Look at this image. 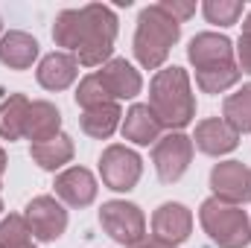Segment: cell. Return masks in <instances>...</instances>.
<instances>
[{
	"label": "cell",
	"mask_w": 251,
	"mask_h": 248,
	"mask_svg": "<svg viewBox=\"0 0 251 248\" xmlns=\"http://www.w3.org/2000/svg\"><path fill=\"white\" fill-rule=\"evenodd\" d=\"M190 161H193V137H187L184 131H170V134L158 137L152 164L164 184H176L187 173Z\"/></svg>",
	"instance_id": "6"
},
{
	"label": "cell",
	"mask_w": 251,
	"mask_h": 248,
	"mask_svg": "<svg viewBox=\"0 0 251 248\" xmlns=\"http://www.w3.org/2000/svg\"><path fill=\"white\" fill-rule=\"evenodd\" d=\"M114 38H117V15L102 3L82 6V32H79V44L73 50L79 64L97 67V64L111 62Z\"/></svg>",
	"instance_id": "3"
},
{
	"label": "cell",
	"mask_w": 251,
	"mask_h": 248,
	"mask_svg": "<svg viewBox=\"0 0 251 248\" xmlns=\"http://www.w3.org/2000/svg\"><path fill=\"white\" fill-rule=\"evenodd\" d=\"M29 155H32V161H35L41 170L56 173L59 167L70 164V158H73V140H70L67 134H59V137H53V140H47V143L32 146Z\"/></svg>",
	"instance_id": "21"
},
{
	"label": "cell",
	"mask_w": 251,
	"mask_h": 248,
	"mask_svg": "<svg viewBox=\"0 0 251 248\" xmlns=\"http://www.w3.org/2000/svg\"><path fill=\"white\" fill-rule=\"evenodd\" d=\"M35 76H38L41 88H47V91H64L79 76V62L70 53H50V56L41 59Z\"/></svg>",
	"instance_id": "15"
},
{
	"label": "cell",
	"mask_w": 251,
	"mask_h": 248,
	"mask_svg": "<svg viewBox=\"0 0 251 248\" xmlns=\"http://www.w3.org/2000/svg\"><path fill=\"white\" fill-rule=\"evenodd\" d=\"M97 79L105 85V91L111 94V99H131L140 94L143 88V79L140 73L126 62V59H111V62L102 64V70H97Z\"/></svg>",
	"instance_id": "13"
},
{
	"label": "cell",
	"mask_w": 251,
	"mask_h": 248,
	"mask_svg": "<svg viewBox=\"0 0 251 248\" xmlns=\"http://www.w3.org/2000/svg\"><path fill=\"white\" fill-rule=\"evenodd\" d=\"M29 231L35 240L41 243H53L59 240L67 228V210L53 198V196H35L29 204H26V213H24Z\"/></svg>",
	"instance_id": "8"
},
{
	"label": "cell",
	"mask_w": 251,
	"mask_h": 248,
	"mask_svg": "<svg viewBox=\"0 0 251 248\" xmlns=\"http://www.w3.org/2000/svg\"><path fill=\"white\" fill-rule=\"evenodd\" d=\"M193 231V213L178 201H164L152 216V237L164 248L181 246Z\"/></svg>",
	"instance_id": "9"
},
{
	"label": "cell",
	"mask_w": 251,
	"mask_h": 248,
	"mask_svg": "<svg viewBox=\"0 0 251 248\" xmlns=\"http://www.w3.org/2000/svg\"><path fill=\"white\" fill-rule=\"evenodd\" d=\"M243 9L246 6L240 0H204V6H201L204 18L210 24H216V26H234L240 21Z\"/></svg>",
	"instance_id": "26"
},
{
	"label": "cell",
	"mask_w": 251,
	"mask_h": 248,
	"mask_svg": "<svg viewBox=\"0 0 251 248\" xmlns=\"http://www.w3.org/2000/svg\"><path fill=\"white\" fill-rule=\"evenodd\" d=\"M59 128H62V114H59V108H56L53 102H44V99L29 102V114H26V131H24V137H29L32 146L59 137V134H62Z\"/></svg>",
	"instance_id": "16"
},
{
	"label": "cell",
	"mask_w": 251,
	"mask_h": 248,
	"mask_svg": "<svg viewBox=\"0 0 251 248\" xmlns=\"http://www.w3.org/2000/svg\"><path fill=\"white\" fill-rule=\"evenodd\" d=\"M164 131V125L158 123V117L152 114L149 105H131L126 111L123 120V137L137 143V146H149V143H158V134Z\"/></svg>",
	"instance_id": "18"
},
{
	"label": "cell",
	"mask_w": 251,
	"mask_h": 248,
	"mask_svg": "<svg viewBox=\"0 0 251 248\" xmlns=\"http://www.w3.org/2000/svg\"><path fill=\"white\" fill-rule=\"evenodd\" d=\"M56 196L70 207H88L97 198V178L85 167H70L56 175Z\"/></svg>",
	"instance_id": "12"
},
{
	"label": "cell",
	"mask_w": 251,
	"mask_h": 248,
	"mask_svg": "<svg viewBox=\"0 0 251 248\" xmlns=\"http://www.w3.org/2000/svg\"><path fill=\"white\" fill-rule=\"evenodd\" d=\"M210 187L219 201L228 204L251 201V170L240 161H222L210 170Z\"/></svg>",
	"instance_id": "10"
},
{
	"label": "cell",
	"mask_w": 251,
	"mask_h": 248,
	"mask_svg": "<svg viewBox=\"0 0 251 248\" xmlns=\"http://www.w3.org/2000/svg\"><path fill=\"white\" fill-rule=\"evenodd\" d=\"M140 173H143V161L134 149L128 146H108L100 158V175H102V184L114 193H128L134 190V184L140 181Z\"/></svg>",
	"instance_id": "7"
},
{
	"label": "cell",
	"mask_w": 251,
	"mask_h": 248,
	"mask_svg": "<svg viewBox=\"0 0 251 248\" xmlns=\"http://www.w3.org/2000/svg\"><path fill=\"white\" fill-rule=\"evenodd\" d=\"M193 143L204 152V155H228L237 149L240 143V134L219 117H210V120H201L196 125V134H193Z\"/></svg>",
	"instance_id": "14"
},
{
	"label": "cell",
	"mask_w": 251,
	"mask_h": 248,
	"mask_svg": "<svg viewBox=\"0 0 251 248\" xmlns=\"http://www.w3.org/2000/svg\"><path fill=\"white\" fill-rule=\"evenodd\" d=\"M199 222L219 248H246L251 243V219L246 216V210H240L237 204L219 201L216 196L201 201Z\"/></svg>",
	"instance_id": "4"
},
{
	"label": "cell",
	"mask_w": 251,
	"mask_h": 248,
	"mask_svg": "<svg viewBox=\"0 0 251 248\" xmlns=\"http://www.w3.org/2000/svg\"><path fill=\"white\" fill-rule=\"evenodd\" d=\"M0 29H3V21H0Z\"/></svg>",
	"instance_id": "33"
},
{
	"label": "cell",
	"mask_w": 251,
	"mask_h": 248,
	"mask_svg": "<svg viewBox=\"0 0 251 248\" xmlns=\"http://www.w3.org/2000/svg\"><path fill=\"white\" fill-rule=\"evenodd\" d=\"M3 173H6V152L0 149V181H3Z\"/></svg>",
	"instance_id": "31"
},
{
	"label": "cell",
	"mask_w": 251,
	"mask_h": 248,
	"mask_svg": "<svg viewBox=\"0 0 251 248\" xmlns=\"http://www.w3.org/2000/svg\"><path fill=\"white\" fill-rule=\"evenodd\" d=\"M134 248H164V246H158V243H140V246H134Z\"/></svg>",
	"instance_id": "32"
},
{
	"label": "cell",
	"mask_w": 251,
	"mask_h": 248,
	"mask_svg": "<svg viewBox=\"0 0 251 248\" xmlns=\"http://www.w3.org/2000/svg\"><path fill=\"white\" fill-rule=\"evenodd\" d=\"M222 114H225V123L231 125L237 134L251 131V85H243L237 94L225 97Z\"/></svg>",
	"instance_id": "22"
},
{
	"label": "cell",
	"mask_w": 251,
	"mask_h": 248,
	"mask_svg": "<svg viewBox=\"0 0 251 248\" xmlns=\"http://www.w3.org/2000/svg\"><path fill=\"white\" fill-rule=\"evenodd\" d=\"M82 32V9H64L53 24V41L64 50H76Z\"/></svg>",
	"instance_id": "24"
},
{
	"label": "cell",
	"mask_w": 251,
	"mask_h": 248,
	"mask_svg": "<svg viewBox=\"0 0 251 248\" xmlns=\"http://www.w3.org/2000/svg\"><path fill=\"white\" fill-rule=\"evenodd\" d=\"M237 67H240V73H251V38L249 35H240V41H237Z\"/></svg>",
	"instance_id": "29"
},
{
	"label": "cell",
	"mask_w": 251,
	"mask_h": 248,
	"mask_svg": "<svg viewBox=\"0 0 251 248\" xmlns=\"http://www.w3.org/2000/svg\"><path fill=\"white\" fill-rule=\"evenodd\" d=\"M100 225L105 228V234L120 243V246H140L146 240V219H143V210L131 201L123 198H114V201H105L100 207Z\"/></svg>",
	"instance_id": "5"
},
{
	"label": "cell",
	"mask_w": 251,
	"mask_h": 248,
	"mask_svg": "<svg viewBox=\"0 0 251 248\" xmlns=\"http://www.w3.org/2000/svg\"><path fill=\"white\" fill-rule=\"evenodd\" d=\"M240 67L237 64H219V67H207V70H196V82L204 94H222L228 88H234L240 82Z\"/></svg>",
	"instance_id": "23"
},
{
	"label": "cell",
	"mask_w": 251,
	"mask_h": 248,
	"mask_svg": "<svg viewBox=\"0 0 251 248\" xmlns=\"http://www.w3.org/2000/svg\"><path fill=\"white\" fill-rule=\"evenodd\" d=\"M149 108L164 128L181 131L196 117V97L190 91V76L184 67H164L152 76Z\"/></svg>",
	"instance_id": "1"
},
{
	"label": "cell",
	"mask_w": 251,
	"mask_h": 248,
	"mask_svg": "<svg viewBox=\"0 0 251 248\" xmlns=\"http://www.w3.org/2000/svg\"><path fill=\"white\" fill-rule=\"evenodd\" d=\"M38 59V41L29 32L21 29H9L6 35H0V62L12 70H26Z\"/></svg>",
	"instance_id": "17"
},
{
	"label": "cell",
	"mask_w": 251,
	"mask_h": 248,
	"mask_svg": "<svg viewBox=\"0 0 251 248\" xmlns=\"http://www.w3.org/2000/svg\"><path fill=\"white\" fill-rule=\"evenodd\" d=\"M0 248H35L32 231L24 216L12 213L0 222Z\"/></svg>",
	"instance_id": "25"
},
{
	"label": "cell",
	"mask_w": 251,
	"mask_h": 248,
	"mask_svg": "<svg viewBox=\"0 0 251 248\" xmlns=\"http://www.w3.org/2000/svg\"><path fill=\"white\" fill-rule=\"evenodd\" d=\"M181 38V24L161 6H146L137 15V29H134V56L146 70H158L167 62L173 44Z\"/></svg>",
	"instance_id": "2"
},
{
	"label": "cell",
	"mask_w": 251,
	"mask_h": 248,
	"mask_svg": "<svg viewBox=\"0 0 251 248\" xmlns=\"http://www.w3.org/2000/svg\"><path fill=\"white\" fill-rule=\"evenodd\" d=\"M243 35H249V38H251V12L246 15V24H243Z\"/></svg>",
	"instance_id": "30"
},
{
	"label": "cell",
	"mask_w": 251,
	"mask_h": 248,
	"mask_svg": "<svg viewBox=\"0 0 251 248\" xmlns=\"http://www.w3.org/2000/svg\"><path fill=\"white\" fill-rule=\"evenodd\" d=\"M26 114H29V99L24 94H12L9 99L0 102V137L3 140H18L26 131Z\"/></svg>",
	"instance_id": "20"
},
{
	"label": "cell",
	"mask_w": 251,
	"mask_h": 248,
	"mask_svg": "<svg viewBox=\"0 0 251 248\" xmlns=\"http://www.w3.org/2000/svg\"><path fill=\"white\" fill-rule=\"evenodd\" d=\"M0 210H3V201H0Z\"/></svg>",
	"instance_id": "34"
},
{
	"label": "cell",
	"mask_w": 251,
	"mask_h": 248,
	"mask_svg": "<svg viewBox=\"0 0 251 248\" xmlns=\"http://www.w3.org/2000/svg\"><path fill=\"white\" fill-rule=\"evenodd\" d=\"M187 59L196 70L219 67V64H234V44L231 38L219 32H199L187 47Z\"/></svg>",
	"instance_id": "11"
},
{
	"label": "cell",
	"mask_w": 251,
	"mask_h": 248,
	"mask_svg": "<svg viewBox=\"0 0 251 248\" xmlns=\"http://www.w3.org/2000/svg\"><path fill=\"white\" fill-rule=\"evenodd\" d=\"M120 117H123V111H120L117 102H105V105L88 108V111H82V131L97 137V140H108L117 131Z\"/></svg>",
	"instance_id": "19"
},
{
	"label": "cell",
	"mask_w": 251,
	"mask_h": 248,
	"mask_svg": "<svg viewBox=\"0 0 251 248\" xmlns=\"http://www.w3.org/2000/svg\"><path fill=\"white\" fill-rule=\"evenodd\" d=\"M105 102H114V99H111V94L105 91V85L97 79V73L85 76V79L79 82V88H76V105H82V108L88 111V108H97V105H105Z\"/></svg>",
	"instance_id": "27"
},
{
	"label": "cell",
	"mask_w": 251,
	"mask_h": 248,
	"mask_svg": "<svg viewBox=\"0 0 251 248\" xmlns=\"http://www.w3.org/2000/svg\"><path fill=\"white\" fill-rule=\"evenodd\" d=\"M178 24H184V21H190L193 15H196V3H181V0H164L161 3Z\"/></svg>",
	"instance_id": "28"
}]
</instances>
